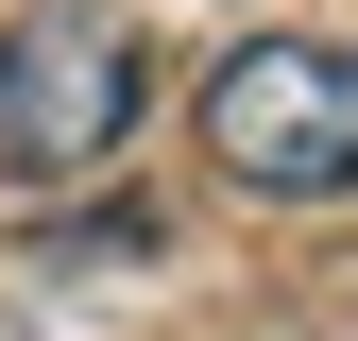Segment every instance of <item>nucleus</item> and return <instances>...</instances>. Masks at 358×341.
Masks as SVG:
<instances>
[{"instance_id": "obj_1", "label": "nucleus", "mask_w": 358, "mask_h": 341, "mask_svg": "<svg viewBox=\"0 0 358 341\" xmlns=\"http://www.w3.org/2000/svg\"><path fill=\"white\" fill-rule=\"evenodd\" d=\"M205 170L256 205H358V34H256L205 68Z\"/></svg>"}, {"instance_id": "obj_2", "label": "nucleus", "mask_w": 358, "mask_h": 341, "mask_svg": "<svg viewBox=\"0 0 358 341\" xmlns=\"http://www.w3.org/2000/svg\"><path fill=\"white\" fill-rule=\"evenodd\" d=\"M154 103V52L120 0H17L0 17V170L52 188V170H103Z\"/></svg>"}]
</instances>
